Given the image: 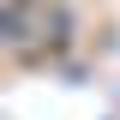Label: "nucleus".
Masks as SVG:
<instances>
[]
</instances>
